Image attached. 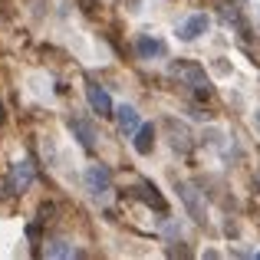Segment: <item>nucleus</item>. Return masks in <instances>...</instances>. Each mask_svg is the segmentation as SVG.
I'll list each match as a JSON object with an SVG mask.
<instances>
[{"label":"nucleus","mask_w":260,"mask_h":260,"mask_svg":"<svg viewBox=\"0 0 260 260\" xmlns=\"http://www.w3.org/2000/svg\"><path fill=\"white\" fill-rule=\"evenodd\" d=\"M135 53H139L142 59H161L168 53V43L161 37H155V33H139V40H135Z\"/></svg>","instance_id":"nucleus-4"},{"label":"nucleus","mask_w":260,"mask_h":260,"mask_svg":"<svg viewBox=\"0 0 260 260\" xmlns=\"http://www.w3.org/2000/svg\"><path fill=\"white\" fill-rule=\"evenodd\" d=\"M86 99H89V106H92V112H99V119H102V115H115L109 92L95 83V79H86Z\"/></svg>","instance_id":"nucleus-5"},{"label":"nucleus","mask_w":260,"mask_h":260,"mask_svg":"<svg viewBox=\"0 0 260 260\" xmlns=\"http://www.w3.org/2000/svg\"><path fill=\"white\" fill-rule=\"evenodd\" d=\"M115 122H119V132L125 135V139L139 132V112H135L132 106H119L115 109Z\"/></svg>","instance_id":"nucleus-9"},{"label":"nucleus","mask_w":260,"mask_h":260,"mask_svg":"<svg viewBox=\"0 0 260 260\" xmlns=\"http://www.w3.org/2000/svg\"><path fill=\"white\" fill-rule=\"evenodd\" d=\"M30 184H33V161H30V158L13 161L10 178H7V188H10L13 194H23V191L30 188Z\"/></svg>","instance_id":"nucleus-3"},{"label":"nucleus","mask_w":260,"mask_h":260,"mask_svg":"<svg viewBox=\"0 0 260 260\" xmlns=\"http://www.w3.org/2000/svg\"><path fill=\"white\" fill-rule=\"evenodd\" d=\"M86 191L92 201H109V191H112V172H109L106 165H89L86 168Z\"/></svg>","instance_id":"nucleus-2"},{"label":"nucleus","mask_w":260,"mask_h":260,"mask_svg":"<svg viewBox=\"0 0 260 260\" xmlns=\"http://www.w3.org/2000/svg\"><path fill=\"white\" fill-rule=\"evenodd\" d=\"M152 148H155V125H139V132H135V152L148 155Z\"/></svg>","instance_id":"nucleus-11"},{"label":"nucleus","mask_w":260,"mask_h":260,"mask_svg":"<svg viewBox=\"0 0 260 260\" xmlns=\"http://www.w3.org/2000/svg\"><path fill=\"white\" fill-rule=\"evenodd\" d=\"M43 254L46 257H53V260H70V257H76L79 254V250L76 247H73V244L70 241H50V244H46V250H43Z\"/></svg>","instance_id":"nucleus-12"},{"label":"nucleus","mask_w":260,"mask_h":260,"mask_svg":"<svg viewBox=\"0 0 260 260\" xmlns=\"http://www.w3.org/2000/svg\"><path fill=\"white\" fill-rule=\"evenodd\" d=\"M70 132H73V139H79L83 148H95V142H99L95 125L89 119H83V115H70Z\"/></svg>","instance_id":"nucleus-6"},{"label":"nucleus","mask_w":260,"mask_h":260,"mask_svg":"<svg viewBox=\"0 0 260 260\" xmlns=\"http://www.w3.org/2000/svg\"><path fill=\"white\" fill-rule=\"evenodd\" d=\"M135 194H139L142 201L155 204L158 211H165V201H161V194H158V188H155V184H139V188H135Z\"/></svg>","instance_id":"nucleus-13"},{"label":"nucleus","mask_w":260,"mask_h":260,"mask_svg":"<svg viewBox=\"0 0 260 260\" xmlns=\"http://www.w3.org/2000/svg\"><path fill=\"white\" fill-rule=\"evenodd\" d=\"M165 125H168V132H172V148H175V152H188V148H191L188 125H181V122H175V119H168Z\"/></svg>","instance_id":"nucleus-10"},{"label":"nucleus","mask_w":260,"mask_h":260,"mask_svg":"<svg viewBox=\"0 0 260 260\" xmlns=\"http://www.w3.org/2000/svg\"><path fill=\"white\" fill-rule=\"evenodd\" d=\"M208 26H211V17H208V13H194V17H188L181 26H178V40L191 43V40H198L201 33H208Z\"/></svg>","instance_id":"nucleus-7"},{"label":"nucleus","mask_w":260,"mask_h":260,"mask_svg":"<svg viewBox=\"0 0 260 260\" xmlns=\"http://www.w3.org/2000/svg\"><path fill=\"white\" fill-rule=\"evenodd\" d=\"M168 73H172V79H178L181 86L194 89L198 95H204V99H208L211 86H208V76H204V70H201L198 63H188V59H178V63H172V66H168Z\"/></svg>","instance_id":"nucleus-1"},{"label":"nucleus","mask_w":260,"mask_h":260,"mask_svg":"<svg viewBox=\"0 0 260 260\" xmlns=\"http://www.w3.org/2000/svg\"><path fill=\"white\" fill-rule=\"evenodd\" d=\"M178 194L184 198V204H188L191 217H194V221H204V214H208V208H204V198L198 194V188H191V184H178Z\"/></svg>","instance_id":"nucleus-8"}]
</instances>
